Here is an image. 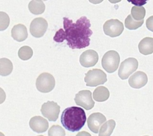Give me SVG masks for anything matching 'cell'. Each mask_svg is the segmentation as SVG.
<instances>
[{
    "mask_svg": "<svg viewBox=\"0 0 153 136\" xmlns=\"http://www.w3.org/2000/svg\"><path fill=\"white\" fill-rule=\"evenodd\" d=\"M63 29H59L53 37V40L61 43L65 40L72 49L86 48L90 44V37L92 35L90 20L86 17H81L76 22L64 17Z\"/></svg>",
    "mask_w": 153,
    "mask_h": 136,
    "instance_id": "6da1fadb",
    "label": "cell"
},
{
    "mask_svg": "<svg viewBox=\"0 0 153 136\" xmlns=\"http://www.w3.org/2000/svg\"><path fill=\"white\" fill-rule=\"evenodd\" d=\"M86 121V115L82 108L71 106L65 109L61 115V123L68 131H80Z\"/></svg>",
    "mask_w": 153,
    "mask_h": 136,
    "instance_id": "7a4b0ae2",
    "label": "cell"
},
{
    "mask_svg": "<svg viewBox=\"0 0 153 136\" xmlns=\"http://www.w3.org/2000/svg\"><path fill=\"white\" fill-rule=\"evenodd\" d=\"M120 62V56L117 51L110 50L106 52L101 60V65L104 71L113 74L118 69Z\"/></svg>",
    "mask_w": 153,
    "mask_h": 136,
    "instance_id": "3957f363",
    "label": "cell"
},
{
    "mask_svg": "<svg viewBox=\"0 0 153 136\" xmlns=\"http://www.w3.org/2000/svg\"><path fill=\"white\" fill-rule=\"evenodd\" d=\"M84 81L89 87L101 85L107 81V74L100 69L91 70L86 74Z\"/></svg>",
    "mask_w": 153,
    "mask_h": 136,
    "instance_id": "277c9868",
    "label": "cell"
},
{
    "mask_svg": "<svg viewBox=\"0 0 153 136\" xmlns=\"http://www.w3.org/2000/svg\"><path fill=\"white\" fill-rule=\"evenodd\" d=\"M138 68V61L134 58H128L123 61L119 68L118 75L123 80H126Z\"/></svg>",
    "mask_w": 153,
    "mask_h": 136,
    "instance_id": "5b68a950",
    "label": "cell"
},
{
    "mask_svg": "<svg viewBox=\"0 0 153 136\" xmlns=\"http://www.w3.org/2000/svg\"><path fill=\"white\" fill-rule=\"evenodd\" d=\"M55 87V79L48 73H43L38 76L36 80V87L42 93H49Z\"/></svg>",
    "mask_w": 153,
    "mask_h": 136,
    "instance_id": "8992f818",
    "label": "cell"
},
{
    "mask_svg": "<svg viewBox=\"0 0 153 136\" xmlns=\"http://www.w3.org/2000/svg\"><path fill=\"white\" fill-rule=\"evenodd\" d=\"M103 30L106 35L110 37H118L124 31V25L117 19L109 20L104 23Z\"/></svg>",
    "mask_w": 153,
    "mask_h": 136,
    "instance_id": "52a82bcc",
    "label": "cell"
},
{
    "mask_svg": "<svg viewBox=\"0 0 153 136\" xmlns=\"http://www.w3.org/2000/svg\"><path fill=\"white\" fill-rule=\"evenodd\" d=\"M42 115L49 121L55 122L58 119L60 112V106L53 101H48L44 103L41 109Z\"/></svg>",
    "mask_w": 153,
    "mask_h": 136,
    "instance_id": "ba28073f",
    "label": "cell"
},
{
    "mask_svg": "<svg viewBox=\"0 0 153 136\" xmlns=\"http://www.w3.org/2000/svg\"><path fill=\"white\" fill-rule=\"evenodd\" d=\"M74 101L77 106H80L86 110H90L95 106V102L92 98L90 90H80L76 93L74 97Z\"/></svg>",
    "mask_w": 153,
    "mask_h": 136,
    "instance_id": "9c48e42d",
    "label": "cell"
},
{
    "mask_svg": "<svg viewBox=\"0 0 153 136\" xmlns=\"http://www.w3.org/2000/svg\"><path fill=\"white\" fill-rule=\"evenodd\" d=\"M48 28V23L45 19L38 17L34 19L30 24V33L33 37L40 38L45 35Z\"/></svg>",
    "mask_w": 153,
    "mask_h": 136,
    "instance_id": "30bf717a",
    "label": "cell"
},
{
    "mask_svg": "<svg viewBox=\"0 0 153 136\" xmlns=\"http://www.w3.org/2000/svg\"><path fill=\"white\" fill-rule=\"evenodd\" d=\"M107 121L105 116L103 114L96 112L89 115L87 120L88 127L94 133H98L103 124Z\"/></svg>",
    "mask_w": 153,
    "mask_h": 136,
    "instance_id": "8fae6325",
    "label": "cell"
},
{
    "mask_svg": "<svg viewBox=\"0 0 153 136\" xmlns=\"http://www.w3.org/2000/svg\"><path fill=\"white\" fill-rule=\"evenodd\" d=\"M98 61V54L96 51L89 49L81 54L80 63L83 67H91L95 66Z\"/></svg>",
    "mask_w": 153,
    "mask_h": 136,
    "instance_id": "7c38bea8",
    "label": "cell"
},
{
    "mask_svg": "<svg viewBox=\"0 0 153 136\" xmlns=\"http://www.w3.org/2000/svg\"><path fill=\"white\" fill-rule=\"evenodd\" d=\"M148 82V77L144 72L137 71L134 73L128 79V84L133 88L139 89L144 87Z\"/></svg>",
    "mask_w": 153,
    "mask_h": 136,
    "instance_id": "4fadbf2b",
    "label": "cell"
},
{
    "mask_svg": "<svg viewBox=\"0 0 153 136\" xmlns=\"http://www.w3.org/2000/svg\"><path fill=\"white\" fill-rule=\"evenodd\" d=\"M29 126L36 133H43L49 128V123L41 116H35L29 121Z\"/></svg>",
    "mask_w": 153,
    "mask_h": 136,
    "instance_id": "5bb4252c",
    "label": "cell"
},
{
    "mask_svg": "<svg viewBox=\"0 0 153 136\" xmlns=\"http://www.w3.org/2000/svg\"><path fill=\"white\" fill-rule=\"evenodd\" d=\"M11 37L18 42L26 40L28 37V32L26 26L23 24L15 25L11 29Z\"/></svg>",
    "mask_w": 153,
    "mask_h": 136,
    "instance_id": "9a60e30c",
    "label": "cell"
},
{
    "mask_svg": "<svg viewBox=\"0 0 153 136\" xmlns=\"http://www.w3.org/2000/svg\"><path fill=\"white\" fill-rule=\"evenodd\" d=\"M140 52L144 55H151L153 53V38L152 37H144L140 40L138 45Z\"/></svg>",
    "mask_w": 153,
    "mask_h": 136,
    "instance_id": "2e32d148",
    "label": "cell"
},
{
    "mask_svg": "<svg viewBox=\"0 0 153 136\" xmlns=\"http://www.w3.org/2000/svg\"><path fill=\"white\" fill-rule=\"evenodd\" d=\"M110 97V91L104 86H99L93 92V98L97 102H104Z\"/></svg>",
    "mask_w": 153,
    "mask_h": 136,
    "instance_id": "e0dca14e",
    "label": "cell"
},
{
    "mask_svg": "<svg viewBox=\"0 0 153 136\" xmlns=\"http://www.w3.org/2000/svg\"><path fill=\"white\" fill-rule=\"evenodd\" d=\"M13 64L6 58H0V76H7L12 73Z\"/></svg>",
    "mask_w": 153,
    "mask_h": 136,
    "instance_id": "ac0fdd59",
    "label": "cell"
},
{
    "mask_svg": "<svg viewBox=\"0 0 153 136\" xmlns=\"http://www.w3.org/2000/svg\"><path fill=\"white\" fill-rule=\"evenodd\" d=\"M116 127V122L113 120L106 121L99 129L98 136H110Z\"/></svg>",
    "mask_w": 153,
    "mask_h": 136,
    "instance_id": "d6986e66",
    "label": "cell"
},
{
    "mask_svg": "<svg viewBox=\"0 0 153 136\" xmlns=\"http://www.w3.org/2000/svg\"><path fill=\"white\" fill-rule=\"evenodd\" d=\"M29 10L35 15L42 14L45 11V5L43 1H31L29 3Z\"/></svg>",
    "mask_w": 153,
    "mask_h": 136,
    "instance_id": "ffe728a7",
    "label": "cell"
},
{
    "mask_svg": "<svg viewBox=\"0 0 153 136\" xmlns=\"http://www.w3.org/2000/svg\"><path fill=\"white\" fill-rule=\"evenodd\" d=\"M131 17L136 21H141L143 20L146 16V9L143 6H134L131 8Z\"/></svg>",
    "mask_w": 153,
    "mask_h": 136,
    "instance_id": "44dd1931",
    "label": "cell"
},
{
    "mask_svg": "<svg viewBox=\"0 0 153 136\" xmlns=\"http://www.w3.org/2000/svg\"><path fill=\"white\" fill-rule=\"evenodd\" d=\"M143 22L144 20L136 21L132 18L131 15L130 14L126 17V20H125V26L129 30H135V29H137L140 27H141L142 25L143 24Z\"/></svg>",
    "mask_w": 153,
    "mask_h": 136,
    "instance_id": "7402d4cb",
    "label": "cell"
},
{
    "mask_svg": "<svg viewBox=\"0 0 153 136\" xmlns=\"http://www.w3.org/2000/svg\"><path fill=\"white\" fill-rule=\"evenodd\" d=\"M33 55V50L28 46H23L19 49L18 56L23 61H27L30 59Z\"/></svg>",
    "mask_w": 153,
    "mask_h": 136,
    "instance_id": "603a6c76",
    "label": "cell"
},
{
    "mask_svg": "<svg viewBox=\"0 0 153 136\" xmlns=\"http://www.w3.org/2000/svg\"><path fill=\"white\" fill-rule=\"evenodd\" d=\"M10 24L9 16L3 11H0V32L8 29Z\"/></svg>",
    "mask_w": 153,
    "mask_h": 136,
    "instance_id": "cb8c5ba5",
    "label": "cell"
},
{
    "mask_svg": "<svg viewBox=\"0 0 153 136\" xmlns=\"http://www.w3.org/2000/svg\"><path fill=\"white\" fill-rule=\"evenodd\" d=\"M49 136H65V129L59 125H53L48 131Z\"/></svg>",
    "mask_w": 153,
    "mask_h": 136,
    "instance_id": "d4e9b609",
    "label": "cell"
},
{
    "mask_svg": "<svg viewBox=\"0 0 153 136\" xmlns=\"http://www.w3.org/2000/svg\"><path fill=\"white\" fill-rule=\"evenodd\" d=\"M146 25L147 29L153 32V16L149 17L147 19L146 22Z\"/></svg>",
    "mask_w": 153,
    "mask_h": 136,
    "instance_id": "484cf974",
    "label": "cell"
},
{
    "mask_svg": "<svg viewBox=\"0 0 153 136\" xmlns=\"http://www.w3.org/2000/svg\"><path fill=\"white\" fill-rule=\"evenodd\" d=\"M5 99H6V94L5 92L4 91L2 87H0V104H2L5 102Z\"/></svg>",
    "mask_w": 153,
    "mask_h": 136,
    "instance_id": "4316f807",
    "label": "cell"
},
{
    "mask_svg": "<svg viewBox=\"0 0 153 136\" xmlns=\"http://www.w3.org/2000/svg\"><path fill=\"white\" fill-rule=\"evenodd\" d=\"M76 136H92L89 132L86 131H83V132H80L77 133Z\"/></svg>",
    "mask_w": 153,
    "mask_h": 136,
    "instance_id": "83f0119b",
    "label": "cell"
},
{
    "mask_svg": "<svg viewBox=\"0 0 153 136\" xmlns=\"http://www.w3.org/2000/svg\"><path fill=\"white\" fill-rule=\"evenodd\" d=\"M0 136H5V135H4L2 132H0Z\"/></svg>",
    "mask_w": 153,
    "mask_h": 136,
    "instance_id": "f1b7e54d",
    "label": "cell"
},
{
    "mask_svg": "<svg viewBox=\"0 0 153 136\" xmlns=\"http://www.w3.org/2000/svg\"><path fill=\"white\" fill-rule=\"evenodd\" d=\"M38 136H44V135H38Z\"/></svg>",
    "mask_w": 153,
    "mask_h": 136,
    "instance_id": "f546056e",
    "label": "cell"
},
{
    "mask_svg": "<svg viewBox=\"0 0 153 136\" xmlns=\"http://www.w3.org/2000/svg\"><path fill=\"white\" fill-rule=\"evenodd\" d=\"M144 136H149V135H144Z\"/></svg>",
    "mask_w": 153,
    "mask_h": 136,
    "instance_id": "4dcf8cb0",
    "label": "cell"
}]
</instances>
